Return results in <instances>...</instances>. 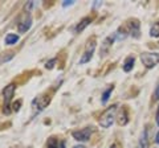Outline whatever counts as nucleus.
Instances as JSON below:
<instances>
[{
  "label": "nucleus",
  "mask_w": 159,
  "mask_h": 148,
  "mask_svg": "<svg viewBox=\"0 0 159 148\" xmlns=\"http://www.w3.org/2000/svg\"><path fill=\"white\" fill-rule=\"evenodd\" d=\"M49 97H45V95H41V97H39L36 98L33 102H32V107H33V110H34V114H39V112H41L44 108H45L48 106V103H49Z\"/></svg>",
  "instance_id": "obj_6"
},
{
  "label": "nucleus",
  "mask_w": 159,
  "mask_h": 148,
  "mask_svg": "<svg viewBox=\"0 0 159 148\" xmlns=\"http://www.w3.org/2000/svg\"><path fill=\"white\" fill-rule=\"evenodd\" d=\"M154 99H159V85L157 86L155 91H154Z\"/></svg>",
  "instance_id": "obj_20"
},
{
  "label": "nucleus",
  "mask_w": 159,
  "mask_h": 148,
  "mask_svg": "<svg viewBox=\"0 0 159 148\" xmlns=\"http://www.w3.org/2000/svg\"><path fill=\"white\" fill-rule=\"evenodd\" d=\"M147 146H148V137H147V130H145L142 137H141V141H139L137 148H147Z\"/></svg>",
  "instance_id": "obj_14"
},
{
  "label": "nucleus",
  "mask_w": 159,
  "mask_h": 148,
  "mask_svg": "<svg viewBox=\"0 0 159 148\" xmlns=\"http://www.w3.org/2000/svg\"><path fill=\"white\" fill-rule=\"evenodd\" d=\"M92 21H93V19H92V17H89V16H88V17H84L82 20L80 21V24H78V25H77L76 28H74V32H76V33L82 32L84 29H85L88 25H90V24H92Z\"/></svg>",
  "instance_id": "obj_9"
},
{
  "label": "nucleus",
  "mask_w": 159,
  "mask_h": 148,
  "mask_svg": "<svg viewBox=\"0 0 159 148\" xmlns=\"http://www.w3.org/2000/svg\"><path fill=\"white\" fill-rule=\"evenodd\" d=\"M15 90H16V85L15 83H9L4 87L3 90V98H4V108L3 111L6 114H9V106H11V101L13 98V94H15Z\"/></svg>",
  "instance_id": "obj_3"
},
{
  "label": "nucleus",
  "mask_w": 159,
  "mask_h": 148,
  "mask_svg": "<svg viewBox=\"0 0 159 148\" xmlns=\"http://www.w3.org/2000/svg\"><path fill=\"white\" fill-rule=\"evenodd\" d=\"M47 148H58V141L56 137H51L47 143Z\"/></svg>",
  "instance_id": "obj_17"
},
{
  "label": "nucleus",
  "mask_w": 159,
  "mask_h": 148,
  "mask_svg": "<svg viewBox=\"0 0 159 148\" xmlns=\"http://www.w3.org/2000/svg\"><path fill=\"white\" fill-rule=\"evenodd\" d=\"M32 27V19L29 17L28 20H24L23 23H19V32L20 33H25L27 31H29V28Z\"/></svg>",
  "instance_id": "obj_11"
},
{
  "label": "nucleus",
  "mask_w": 159,
  "mask_h": 148,
  "mask_svg": "<svg viewBox=\"0 0 159 148\" xmlns=\"http://www.w3.org/2000/svg\"><path fill=\"white\" fill-rule=\"evenodd\" d=\"M19 41V36L15 33H8L6 36V44L7 45H15Z\"/></svg>",
  "instance_id": "obj_13"
},
{
  "label": "nucleus",
  "mask_w": 159,
  "mask_h": 148,
  "mask_svg": "<svg viewBox=\"0 0 159 148\" xmlns=\"http://www.w3.org/2000/svg\"><path fill=\"white\" fill-rule=\"evenodd\" d=\"M150 36L151 37H159V21L154 23V25L150 29Z\"/></svg>",
  "instance_id": "obj_16"
},
{
  "label": "nucleus",
  "mask_w": 159,
  "mask_h": 148,
  "mask_svg": "<svg viewBox=\"0 0 159 148\" xmlns=\"http://www.w3.org/2000/svg\"><path fill=\"white\" fill-rule=\"evenodd\" d=\"M56 58H52V60H49L48 62H47V65H45V67L47 69H49V70H51V69H53V66H54V63H56Z\"/></svg>",
  "instance_id": "obj_18"
},
{
  "label": "nucleus",
  "mask_w": 159,
  "mask_h": 148,
  "mask_svg": "<svg viewBox=\"0 0 159 148\" xmlns=\"http://www.w3.org/2000/svg\"><path fill=\"white\" fill-rule=\"evenodd\" d=\"M134 63H135V58H134L133 56L126 57V60H125V62H123V65H122L123 72H126V73L131 72L133 67H134Z\"/></svg>",
  "instance_id": "obj_10"
},
{
  "label": "nucleus",
  "mask_w": 159,
  "mask_h": 148,
  "mask_svg": "<svg viewBox=\"0 0 159 148\" xmlns=\"http://www.w3.org/2000/svg\"><path fill=\"white\" fill-rule=\"evenodd\" d=\"M155 143H158V144H159V131L157 132V135H155Z\"/></svg>",
  "instance_id": "obj_23"
},
{
  "label": "nucleus",
  "mask_w": 159,
  "mask_h": 148,
  "mask_svg": "<svg viewBox=\"0 0 159 148\" xmlns=\"http://www.w3.org/2000/svg\"><path fill=\"white\" fill-rule=\"evenodd\" d=\"M113 90H114V86L111 85L110 87H107L106 90L102 93V99H101V102H102V103H106V102L109 101V98H110V95H111Z\"/></svg>",
  "instance_id": "obj_15"
},
{
  "label": "nucleus",
  "mask_w": 159,
  "mask_h": 148,
  "mask_svg": "<svg viewBox=\"0 0 159 148\" xmlns=\"http://www.w3.org/2000/svg\"><path fill=\"white\" fill-rule=\"evenodd\" d=\"M92 132H93L92 127H85V128H82V130L73 131L72 136L77 141H88L89 139H90V136H92Z\"/></svg>",
  "instance_id": "obj_4"
},
{
  "label": "nucleus",
  "mask_w": 159,
  "mask_h": 148,
  "mask_svg": "<svg viewBox=\"0 0 159 148\" xmlns=\"http://www.w3.org/2000/svg\"><path fill=\"white\" fill-rule=\"evenodd\" d=\"M127 111H126V108L125 107H122V110H121V114H119V118H118V123L121 126H125L127 124V122H129V118H127Z\"/></svg>",
  "instance_id": "obj_12"
},
{
  "label": "nucleus",
  "mask_w": 159,
  "mask_h": 148,
  "mask_svg": "<svg viewBox=\"0 0 159 148\" xmlns=\"http://www.w3.org/2000/svg\"><path fill=\"white\" fill-rule=\"evenodd\" d=\"M60 148H65V141H61V143H60Z\"/></svg>",
  "instance_id": "obj_24"
},
{
  "label": "nucleus",
  "mask_w": 159,
  "mask_h": 148,
  "mask_svg": "<svg viewBox=\"0 0 159 148\" xmlns=\"http://www.w3.org/2000/svg\"><path fill=\"white\" fill-rule=\"evenodd\" d=\"M127 27H129V33L131 34L134 38H139L141 37V24L137 19H131L127 21Z\"/></svg>",
  "instance_id": "obj_8"
},
{
  "label": "nucleus",
  "mask_w": 159,
  "mask_h": 148,
  "mask_svg": "<svg viewBox=\"0 0 159 148\" xmlns=\"http://www.w3.org/2000/svg\"><path fill=\"white\" fill-rule=\"evenodd\" d=\"M141 61L146 69H152L159 63V53L154 52H143L141 53Z\"/></svg>",
  "instance_id": "obj_2"
},
{
  "label": "nucleus",
  "mask_w": 159,
  "mask_h": 148,
  "mask_svg": "<svg viewBox=\"0 0 159 148\" xmlns=\"http://www.w3.org/2000/svg\"><path fill=\"white\" fill-rule=\"evenodd\" d=\"M155 122H157V124H159V106H158V110H157V115H155Z\"/></svg>",
  "instance_id": "obj_22"
},
{
  "label": "nucleus",
  "mask_w": 159,
  "mask_h": 148,
  "mask_svg": "<svg viewBox=\"0 0 159 148\" xmlns=\"http://www.w3.org/2000/svg\"><path fill=\"white\" fill-rule=\"evenodd\" d=\"M110 148H117V146H116V144H111V146H110Z\"/></svg>",
  "instance_id": "obj_26"
},
{
  "label": "nucleus",
  "mask_w": 159,
  "mask_h": 148,
  "mask_svg": "<svg viewBox=\"0 0 159 148\" xmlns=\"http://www.w3.org/2000/svg\"><path fill=\"white\" fill-rule=\"evenodd\" d=\"M116 33H113L111 36H107L105 40H103V42L101 44V50H99V56L101 57H105L106 54L109 53V50H110V48L113 45V42L116 41Z\"/></svg>",
  "instance_id": "obj_7"
},
{
  "label": "nucleus",
  "mask_w": 159,
  "mask_h": 148,
  "mask_svg": "<svg viewBox=\"0 0 159 148\" xmlns=\"http://www.w3.org/2000/svg\"><path fill=\"white\" fill-rule=\"evenodd\" d=\"M117 110H118V105H113L110 107H107L105 111L101 114L98 119L99 126L102 128H109L113 126L114 120H116V114H117Z\"/></svg>",
  "instance_id": "obj_1"
},
{
  "label": "nucleus",
  "mask_w": 159,
  "mask_h": 148,
  "mask_svg": "<svg viewBox=\"0 0 159 148\" xmlns=\"http://www.w3.org/2000/svg\"><path fill=\"white\" fill-rule=\"evenodd\" d=\"M73 4H74V2H72V0H70V2H68V0H66V2H64V3H62V7H68V6H73Z\"/></svg>",
  "instance_id": "obj_21"
},
{
  "label": "nucleus",
  "mask_w": 159,
  "mask_h": 148,
  "mask_svg": "<svg viewBox=\"0 0 159 148\" xmlns=\"http://www.w3.org/2000/svg\"><path fill=\"white\" fill-rule=\"evenodd\" d=\"M94 49H96V40L93 38L92 41H89V42H88L85 52H84L82 57L80 58V63H81V65H84V63H86V62H89V61L92 60L93 53H94Z\"/></svg>",
  "instance_id": "obj_5"
},
{
  "label": "nucleus",
  "mask_w": 159,
  "mask_h": 148,
  "mask_svg": "<svg viewBox=\"0 0 159 148\" xmlns=\"http://www.w3.org/2000/svg\"><path fill=\"white\" fill-rule=\"evenodd\" d=\"M20 105H21V101H19L17 103H13V105H12V107H13V111H19V108H20L19 106H20Z\"/></svg>",
  "instance_id": "obj_19"
},
{
  "label": "nucleus",
  "mask_w": 159,
  "mask_h": 148,
  "mask_svg": "<svg viewBox=\"0 0 159 148\" xmlns=\"http://www.w3.org/2000/svg\"><path fill=\"white\" fill-rule=\"evenodd\" d=\"M73 148H85L84 146H76V147H73Z\"/></svg>",
  "instance_id": "obj_25"
}]
</instances>
